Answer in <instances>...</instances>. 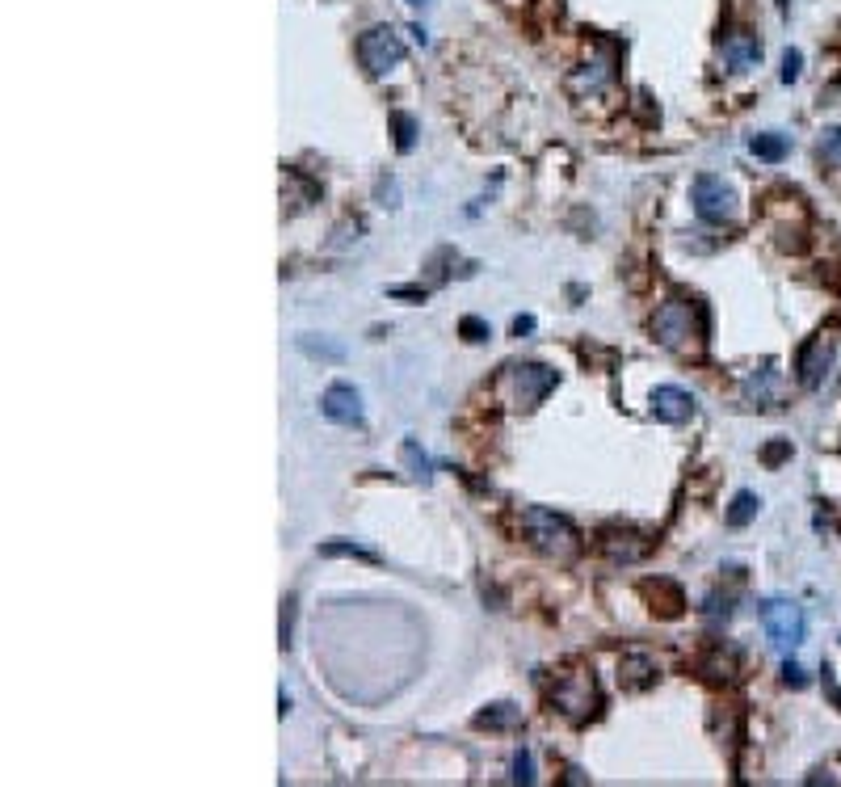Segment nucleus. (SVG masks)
I'll list each match as a JSON object with an SVG mask.
<instances>
[{
    "label": "nucleus",
    "instance_id": "4",
    "mask_svg": "<svg viewBox=\"0 0 841 787\" xmlns=\"http://www.w3.org/2000/svg\"><path fill=\"white\" fill-rule=\"evenodd\" d=\"M551 703L568 716V720H589L598 716V686H593L589 674H564L556 686H551Z\"/></svg>",
    "mask_w": 841,
    "mask_h": 787
},
{
    "label": "nucleus",
    "instance_id": "8",
    "mask_svg": "<svg viewBox=\"0 0 841 787\" xmlns=\"http://www.w3.org/2000/svg\"><path fill=\"white\" fill-rule=\"evenodd\" d=\"M610 80H614V47L610 43H598V55L568 76V89L572 93H598V89L610 85Z\"/></svg>",
    "mask_w": 841,
    "mask_h": 787
},
{
    "label": "nucleus",
    "instance_id": "30",
    "mask_svg": "<svg viewBox=\"0 0 841 787\" xmlns=\"http://www.w3.org/2000/svg\"><path fill=\"white\" fill-rule=\"evenodd\" d=\"M530 329H535V316H518V320H514V333H518V337L530 333Z\"/></svg>",
    "mask_w": 841,
    "mask_h": 787
},
{
    "label": "nucleus",
    "instance_id": "21",
    "mask_svg": "<svg viewBox=\"0 0 841 787\" xmlns=\"http://www.w3.org/2000/svg\"><path fill=\"white\" fill-rule=\"evenodd\" d=\"M816 152H820V160H825V165L841 169V127H833V131H825V135H820Z\"/></svg>",
    "mask_w": 841,
    "mask_h": 787
},
{
    "label": "nucleus",
    "instance_id": "20",
    "mask_svg": "<svg viewBox=\"0 0 841 787\" xmlns=\"http://www.w3.org/2000/svg\"><path fill=\"white\" fill-rule=\"evenodd\" d=\"M476 724L480 729H509V724H518V712L509 708V703H492L488 712L476 716Z\"/></svg>",
    "mask_w": 841,
    "mask_h": 787
},
{
    "label": "nucleus",
    "instance_id": "12",
    "mask_svg": "<svg viewBox=\"0 0 841 787\" xmlns=\"http://www.w3.org/2000/svg\"><path fill=\"white\" fill-rule=\"evenodd\" d=\"M745 400L749 405H774V396H778V371H774V362H762V367H753L745 375Z\"/></svg>",
    "mask_w": 841,
    "mask_h": 787
},
{
    "label": "nucleus",
    "instance_id": "29",
    "mask_svg": "<svg viewBox=\"0 0 841 787\" xmlns=\"http://www.w3.org/2000/svg\"><path fill=\"white\" fill-rule=\"evenodd\" d=\"M791 455V442H774V447L766 451V463H778V459H787Z\"/></svg>",
    "mask_w": 841,
    "mask_h": 787
},
{
    "label": "nucleus",
    "instance_id": "6",
    "mask_svg": "<svg viewBox=\"0 0 841 787\" xmlns=\"http://www.w3.org/2000/svg\"><path fill=\"white\" fill-rule=\"evenodd\" d=\"M694 211H699V219H707V224H732L736 219L732 186H724V177H715V173L694 177Z\"/></svg>",
    "mask_w": 841,
    "mask_h": 787
},
{
    "label": "nucleus",
    "instance_id": "32",
    "mask_svg": "<svg viewBox=\"0 0 841 787\" xmlns=\"http://www.w3.org/2000/svg\"><path fill=\"white\" fill-rule=\"evenodd\" d=\"M413 5H425V0H413Z\"/></svg>",
    "mask_w": 841,
    "mask_h": 787
},
{
    "label": "nucleus",
    "instance_id": "3",
    "mask_svg": "<svg viewBox=\"0 0 841 787\" xmlns=\"http://www.w3.org/2000/svg\"><path fill=\"white\" fill-rule=\"evenodd\" d=\"M762 628L774 649H795V644H804V632H808L804 607H795L787 598H770L762 607Z\"/></svg>",
    "mask_w": 841,
    "mask_h": 787
},
{
    "label": "nucleus",
    "instance_id": "31",
    "mask_svg": "<svg viewBox=\"0 0 841 787\" xmlns=\"http://www.w3.org/2000/svg\"><path fill=\"white\" fill-rule=\"evenodd\" d=\"M379 198H392V207H396V186H392V181H379Z\"/></svg>",
    "mask_w": 841,
    "mask_h": 787
},
{
    "label": "nucleus",
    "instance_id": "25",
    "mask_svg": "<svg viewBox=\"0 0 841 787\" xmlns=\"http://www.w3.org/2000/svg\"><path fill=\"white\" fill-rule=\"evenodd\" d=\"M459 333H463L467 341H488V325H484V320H476V316H467L463 325H459Z\"/></svg>",
    "mask_w": 841,
    "mask_h": 787
},
{
    "label": "nucleus",
    "instance_id": "24",
    "mask_svg": "<svg viewBox=\"0 0 841 787\" xmlns=\"http://www.w3.org/2000/svg\"><path fill=\"white\" fill-rule=\"evenodd\" d=\"M320 552H324V556H358V560H375L366 548H354V543H324Z\"/></svg>",
    "mask_w": 841,
    "mask_h": 787
},
{
    "label": "nucleus",
    "instance_id": "2",
    "mask_svg": "<svg viewBox=\"0 0 841 787\" xmlns=\"http://www.w3.org/2000/svg\"><path fill=\"white\" fill-rule=\"evenodd\" d=\"M522 527H526V539L535 543L543 556L560 560V564L581 552V539H577V531H572V522L560 518L556 510L530 506V510H522Z\"/></svg>",
    "mask_w": 841,
    "mask_h": 787
},
{
    "label": "nucleus",
    "instance_id": "27",
    "mask_svg": "<svg viewBox=\"0 0 841 787\" xmlns=\"http://www.w3.org/2000/svg\"><path fill=\"white\" fill-rule=\"evenodd\" d=\"M783 678H787V686H795V691H799V686H808V674L799 670L795 661H787V665H783Z\"/></svg>",
    "mask_w": 841,
    "mask_h": 787
},
{
    "label": "nucleus",
    "instance_id": "18",
    "mask_svg": "<svg viewBox=\"0 0 841 787\" xmlns=\"http://www.w3.org/2000/svg\"><path fill=\"white\" fill-rule=\"evenodd\" d=\"M400 455H404L408 476H413V480H421V484L434 480V463H429V455L417 447V442H404V451H400Z\"/></svg>",
    "mask_w": 841,
    "mask_h": 787
},
{
    "label": "nucleus",
    "instance_id": "1",
    "mask_svg": "<svg viewBox=\"0 0 841 787\" xmlns=\"http://www.w3.org/2000/svg\"><path fill=\"white\" fill-rule=\"evenodd\" d=\"M652 337L673 354H699L707 346V308L686 295L665 299L652 316Z\"/></svg>",
    "mask_w": 841,
    "mask_h": 787
},
{
    "label": "nucleus",
    "instance_id": "23",
    "mask_svg": "<svg viewBox=\"0 0 841 787\" xmlns=\"http://www.w3.org/2000/svg\"><path fill=\"white\" fill-rule=\"evenodd\" d=\"M514 783H535V758H530V750H518L514 758Z\"/></svg>",
    "mask_w": 841,
    "mask_h": 787
},
{
    "label": "nucleus",
    "instance_id": "13",
    "mask_svg": "<svg viewBox=\"0 0 841 787\" xmlns=\"http://www.w3.org/2000/svg\"><path fill=\"white\" fill-rule=\"evenodd\" d=\"M757 59H762V43H757V34H732V38H724V64L732 72H749Z\"/></svg>",
    "mask_w": 841,
    "mask_h": 787
},
{
    "label": "nucleus",
    "instance_id": "5",
    "mask_svg": "<svg viewBox=\"0 0 841 787\" xmlns=\"http://www.w3.org/2000/svg\"><path fill=\"white\" fill-rule=\"evenodd\" d=\"M358 59H362V68L371 72V76H383V72H392L400 59H404V43H400V34L392 26H375V30H366L358 38Z\"/></svg>",
    "mask_w": 841,
    "mask_h": 787
},
{
    "label": "nucleus",
    "instance_id": "14",
    "mask_svg": "<svg viewBox=\"0 0 841 787\" xmlns=\"http://www.w3.org/2000/svg\"><path fill=\"white\" fill-rule=\"evenodd\" d=\"M602 552H606L614 564H631V560H640V556L648 552V539H640L635 531H606Z\"/></svg>",
    "mask_w": 841,
    "mask_h": 787
},
{
    "label": "nucleus",
    "instance_id": "10",
    "mask_svg": "<svg viewBox=\"0 0 841 787\" xmlns=\"http://www.w3.org/2000/svg\"><path fill=\"white\" fill-rule=\"evenodd\" d=\"M829 362H833V350H829V341H825V337H816V341H808V346L799 350V358H795V371H799V383H804V388H820V383H825V375H829Z\"/></svg>",
    "mask_w": 841,
    "mask_h": 787
},
{
    "label": "nucleus",
    "instance_id": "17",
    "mask_svg": "<svg viewBox=\"0 0 841 787\" xmlns=\"http://www.w3.org/2000/svg\"><path fill=\"white\" fill-rule=\"evenodd\" d=\"M299 350L312 354V358H324V362H341V358H345V346H341V341H324V337H316V333H303V337H299Z\"/></svg>",
    "mask_w": 841,
    "mask_h": 787
},
{
    "label": "nucleus",
    "instance_id": "28",
    "mask_svg": "<svg viewBox=\"0 0 841 787\" xmlns=\"http://www.w3.org/2000/svg\"><path fill=\"white\" fill-rule=\"evenodd\" d=\"M291 623H295V602H286V611H282V644H291Z\"/></svg>",
    "mask_w": 841,
    "mask_h": 787
},
{
    "label": "nucleus",
    "instance_id": "9",
    "mask_svg": "<svg viewBox=\"0 0 841 787\" xmlns=\"http://www.w3.org/2000/svg\"><path fill=\"white\" fill-rule=\"evenodd\" d=\"M320 409L328 421H337V426H362V396L350 383H333V388L324 392Z\"/></svg>",
    "mask_w": 841,
    "mask_h": 787
},
{
    "label": "nucleus",
    "instance_id": "16",
    "mask_svg": "<svg viewBox=\"0 0 841 787\" xmlns=\"http://www.w3.org/2000/svg\"><path fill=\"white\" fill-rule=\"evenodd\" d=\"M757 510H762V497H757V493H736L732 506H728V527H749V522L757 518Z\"/></svg>",
    "mask_w": 841,
    "mask_h": 787
},
{
    "label": "nucleus",
    "instance_id": "22",
    "mask_svg": "<svg viewBox=\"0 0 841 787\" xmlns=\"http://www.w3.org/2000/svg\"><path fill=\"white\" fill-rule=\"evenodd\" d=\"M392 127H396V148L408 152L413 148V135H417V123L408 114H392Z\"/></svg>",
    "mask_w": 841,
    "mask_h": 787
},
{
    "label": "nucleus",
    "instance_id": "11",
    "mask_svg": "<svg viewBox=\"0 0 841 787\" xmlns=\"http://www.w3.org/2000/svg\"><path fill=\"white\" fill-rule=\"evenodd\" d=\"M652 417L669 421V426H682V421L694 417V396L682 392V388H673V383H665V388L652 392Z\"/></svg>",
    "mask_w": 841,
    "mask_h": 787
},
{
    "label": "nucleus",
    "instance_id": "15",
    "mask_svg": "<svg viewBox=\"0 0 841 787\" xmlns=\"http://www.w3.org/2000/svg\"><path fill=\"white\" fill-rule=\"evenodd\" d=\"M652 678H656V665L648 657H623L619 682L627 686V691H644V686H652Z\"/></svg>",
    "mask_w": 841,
    "mask_h": 787
},
{
    "label": "nucleus",
    "instance_id": "7",
    "mask_svg": "<svg viewBox=\"0 0 841 787\" xmlns=\"http://www.w3.org/2000/svg\"><path fill=\"white\" fill-rule=\"evenodd\" d=\"M560 383V375L551 367H539V362H522V367H509V392H514L518 409H535L543 405V396Z\"/></svg>",
    "mask_w": 841,
    "mask_h": 787
},
{
    "label": "nucleus",
    "instance_id": "19",
    "mask_svg": "<svg viewBox=\"0 0 841 787\" xmlns=\"http://www.w3.org/2000/svg\"><path fill=\"white\" fill-rule=\"evenodd\" d=\"M753 156H762V160H783L787 156V135H774V131H762V135H753Z\"/></svg>",
    "mask_w": 841,
    "mask_h": 787
},
{
    "label": "nucleus",
    "instance_id": "26",
    "mask_svg": "<svg viewBox=\"0 0 841 787\" xmlns=\"http://www.w3.org/2000/svg\"><path fill=\"white\" fill-rule=\"evenodd\" d=\"M799 68H804V55H799V51H787V55H783V80H787V85H791V80H799Z\"/></svg>",
    "mask_w": 841,
    "mask_h": 787
}]
</instances>
